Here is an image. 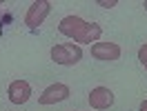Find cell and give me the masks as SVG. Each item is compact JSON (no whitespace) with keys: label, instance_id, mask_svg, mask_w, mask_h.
I'll use <instances>...</instances> for the list:
<instances>
[{"label":"cell","instance_id":"1","mask_svg":"<svg viewBox=\"0 0 147 111\" xmlns=\"http://www.w3.org/2000/svg\"><path fill=\"white\" fill-rule=\"evenodd\" d=\"M58 31H60L63 36L71 38L76 45H94V42H98V38H100V33H102L100 25L87 22V20H83L80 16H65V18L58 22Z\"/></svg>","mask_w":147,"mask_h":111},{"label":"cell","instance_id":"2","mask_svg":"<svg viewBox=\"0 0 147 111\" xmlns=\"http://www.w3.org/2000/svg\"><path fill=\"white\" fill-rule=\"evenodd\" d=\"M51 60L60 67H74L83 60V47L76 42H65V45L51 47Z\"/></svg>","mask_w":147,"mask_h":111},{"label":"cell","instance_id":"3","mask_svg":"<svg viewBox=\"0 0 147 111\" xmlns=\"http://www.w3.org/2000/svg\"><path fill=\"white\" fill-rule=\"evenodd\" d=\"M49 11H51V2H49V0H34V2L29 5L27 13H25V25H27L29 29L40 27L47 20Z\"/></svg>","mask_w":147,"mask_h":111},{"label":"cell","instance_id":"4","mask_svg":"<svg viewBox=\"0 0 147 111\" xmlns=\"http://www.w3.org/2000/svg\"><path fill=\"white\" fill-rule=\"evenodd\" d=\"M69 87L65 82H54L49 84L45 91L38 96V102L42 104V107H49V104H58V102H65L67 98H69Z\"/></svg>","mask_w":147,"mask_h":111},{"label":"cell","instance_id":"5","mask_svg":"<svg viewBox=\"0 0 147 111\" xmlns=\"http://www.w3.org/2000/svg\"><path fill=\"white\" fill-rule=\"evenodd\" d=\"M120 47L116 42H94L92 45V56L96 60H102V62H114L120 58Z\"/></svg>","mask_w":147,"mask_h":111},{"label":"cell","instance_id":"6","mask_svg":"<svg viewBox=\"0 0 147 111\" xmlns=\"http://www.w3.org/2000/svg\"><path fill=\"white\" fill-rule=\"evenodd\" d=\"M114 93H111V89H107V87H96V89H92V93H89V107H92L94 111H105L109 109L111 104H114Z\"/></svg>","mask_w":147,"mask_h":111},{"label":"cell","instance_id":"7","mask_svg":"<svg viewBox=\"0 0 147 111\" xmlns=\"http://www.w3.org/2000/svg\"><path fill=\"white\" fill-rule=\"evenodd\" d=\"M7 96H9V102L13 104H25L31 98V84L27 80H13L7 89Z\"/></svg>","mask_w":147,"mask_h":111},{"label":"cell","instance_id":"8","mask_svg":"<svg viewBox=\"0 0 147 111\" xmlns=\"http://www.w3.org/2000/svg\"><path fill=\"white\" fill-rule=\"evenodd\" d=\"M138 60H140V65L145 67V71H147V42L138 49Z\"/></svg>","mask_w":147,"mask_h":111},{"label":"cell","instance_id":"9","mask_svg":"<svg viewBox=\"0 0 147 111\" xmlns=\"http://www.w3.org/2000/svg\"><path fill=\"white\" fill-rule=\"evenodd\" d=\"M116 5H118V0H98V7H102V9H111Z\"/></svg>","mask_w":147,"mask_h":111},{"label":"cell","instance_id":"10","mask_svg":"<svg viewBox=\"0 0 147 111\" xmlns=\"http://www.w3.org/2000/svg\"><path fill=\"white\" fill-rule=\"evenodd\" d=\"M140 111H147V100H143V102H140Z\"/></svg>","mask_w":147,"mask_h":111},{"label":"cell","instance_id":"11","mask_svg":"<svg viewBox=\"0 0 147 111\" xmlns=\"http://www.w3.org/2000/svg\"><path fill=\"white\" fill-rule=\"evenodd\" d=\"M143 7H145V11H147V0H143Z\"/></svg>","mask_w":147,"mask_h":111},{"label":"cell","instance_id":"12","mask_svg":"<svg viewBox=\"0 0 147 111\" xmlns=\"http://www.w3.org/2000/svg\"><path fill=\"white\" fill-rule=\"evenodd\" d=\"M0 5H2V0H0Z\"/></svg>","mask_w":147,"mask_h":111}]
</instances>
